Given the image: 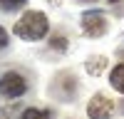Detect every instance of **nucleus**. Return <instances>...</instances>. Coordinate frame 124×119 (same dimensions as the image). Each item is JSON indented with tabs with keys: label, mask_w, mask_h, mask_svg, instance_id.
Masks as SVG:
<instances>
[{
	"label": "nucleus",
	"mask_w": 124,
	"mask_h": 119,
	"mask_svg": "<svg viewBox=\"0 0 124 119\" xmlns=\"http://www.w3.org/2000/svg\"><path fill=\"white\" fill-rule=\"evenodd\" d=\"M87 114L89 119H109L114 114V102L107 94H94L87 104Z\"/></svg>",
	"instance_id": "20e7f679"
},
{
	"label": "nucleus",
	"mask_w": 124,
	"mask_h": 119,
	"mask_svg": "<svg viewBox=\"0 0 124 119\" xmlns=\"http://www.w3.org/2000/svg\"><path fill=\"white\" fill-rule=\"evenodd\" d=\"M27 0H0V10H5V13H13V10H20L25 7Z\"/></svg>",
	"instance_id": "6e6552de"
},
{
	"label": "nucleus",
	"mask_w": 124,
	"mask_h": 119,
	"mask_svg": "<svg viewBox=\"0 0 124 119\" xmlns=\"http://www.w3.org/2000/svg\"><path fill=\"white\" fill-rule=\"evenodd\" d=\"M27 92V82L20 72H5L0 74V94L8 97V99H15V97H23Z\"/></svg>",
	"instance_id": "f03ea898"
},
{
	"label": "nucleus",
	"mask_w": 124,
	"mask_h": 119,
	"mask_svg": "<svg viewBox=\"0 0 124 119\" xmlns=\"http://www.w3.org/2000/svg\"><path fill=\"white\" fill-rule=\"evenodd\" d=\"M50 45L57 47V50H65V37H62V35H55L52 40H50Z\"/></svg>",
	"instance_id": "1a4fd4ad"
},
{
	"label": "nucleus",
	"mask_w": 124,
	"mask_h": 119,
	"mask_svg": "<svg viewBox=\"0 0 124 119\" xmlns=\"http://www.w3.org/2000/svg\"><path fill=\"white\" fill-rule=\"evenodd\" d=\"M47 15L40 10H27L15 22V35L23 40H42L47 35Z\"/></svg>",
	"instance_id": "f257e3e1"
},
{
	"label": "nucleus",
	"mask_w": 124,
	"mask_h": 119,
	"mask_svg": "<svg viewBox=\"0 0 124 119\" xmlns=\"http://www.w3.org/2000/svg\"><path fill=\"white\" fill-rule=\"evenodd\" d=\"M20 119H50V112H45V109H35V107H30V109H25V112L20 114Z\"/></svg>",
	"instance_id": "0eeeda50"
},
{
	"label": "nucleus",
	"mask_w": 124,
	"mask_h": 119,
	"mask_svg": "<svg viewBox=\"0 0 124 119\" xmlns=\"http://www.w3.org/2000/svg\"><path fill=\"white\" fill-rule=\"evenodd\" d=\"M87 3H89V0H87Z\"/></svg>",
	"instance_id": "9b49d317"
},
{
	"label": "nucleus",
	"mask_w": 124,
	"mask_h": 119,
	"mask_svg": "<svg viewBox=\"0 0 124 119\" xmlns=\"http://www.w3.org/2000/svg\"><path fill=\"white\" fill-rule=\"evenodd\" d=\"M109 82H112V87H114L117 92H124V65H117L114 69H112Z\"/></svg>",
	"instance_id": "39448f33"
},
{
	"label": "nucleus",
	"mask_w": 124,
	"mask_h": 119,
	"mask_svg": "<svg viewBox=\"0 0 124 119\" xmlns=\"http://www.w3.org/2000/svg\"><path fill=\"white\" fill-rule=\"evenodd\" d=\"M82 30H85V35L89 37H99L107 32V17L104 13H99V10H89V13L82 15Z\"/></svg>",
	"instance_id": "7ed1b4c3"
},
{
	"label": "nucleus",
	"mask_w": 124,
	"mask_h": 119,
	"mask_svg": "<svg viewBox=\"0 0 124 119\" xmlns=\"http://www.w3.org/2000/svg\"><path fill=\"white\" fill-rule=\"evenodd\" d=\"M104 67H107V57H92L87 62V72L89 74H99Z\"/></svg>",
	"instance_id": "423d86ee"
},
{
	"label": "nucleus",
	"mask_w": 124,
	"mask_h": 119,
	"mask_svg": "<svg viewBox=\"0 0 124 119\" xmlns=\"http://www.w3.org/2000/svg\"><path fill=\"white\" fill-rule=\"evenodd\" d=\"M5 45H8V32L0 27V47H5Z\"/></svg>",
	"instance_id": "9d476101"
}]
</instances>
